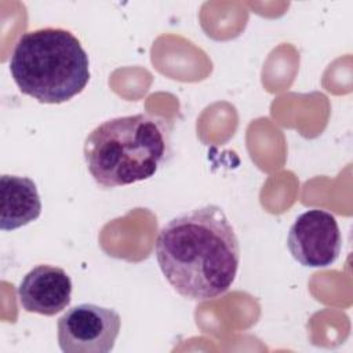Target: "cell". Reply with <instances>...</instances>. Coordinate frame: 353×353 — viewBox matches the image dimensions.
Instances as JSON below:
<instances>
[{
    "instance_id": "cell-1",
    "label": "cell",
    "mask_w": 353,
    "mask_h": 353,
    "mask_svg": "<svg viewBox=\"0 0 353 353\" xmlns=\"http://www.w3.org/2000/svg\"><path fill=\"white\" fill-rule=\"evenodd\" d=\"M154 254L171 287L199 302L223 295L234 283L240 265L234 228L214 204L170 219L157 234Z\"/></svg>"
},
{
    "instance_id": "cell-2",
    "label": "cell",
    "mask_w": 353,
    "mask_h": 353,
    "mask_svg": "<svg viewBox=\"0 0 353 353\" xmlns=\"http://www.w3.org/2000/svg\"><path fill=\"white\" fill-rule=\"evenodd\" d=\"M170 150L164 120L138 113L109 119L85 138L88 172L102 188L125 186L152 178Z\"/></svg>"
},
{
    "instance_id": "cell-3",
    "label": "cell",
    "mask_w": 353,
    "mask_h": 353,
    "mask_svg": "<svg viewBox=\"0 0 353 353\" xmlns=\"http://www.w3.org/2000/svg\"><path fill=\"white\" fill-rule=\"evenodd\" d=\"M8 66L19 91L41 103L72 99L91 77L90 59L81 43L61 28H41L21 34Z\"/></svg>"
},
{
    "instance_id": "cell-4",
    "label": "cell",
    "mask_w": 353,
    "mask_h": 353,
    "mask_svg": "<svg viewBox=\"0 0 353 353\" xmlns=\"http://www.w3.org/2000/svg\"><path fill=\"white\" fill-rule=\"evenodd\" d=\"M58 345L63 353H109L120 332V314L110 307L80 303L58 320Z\"/></svg>"
},
{
    "instance_id": "cell-5",
    "label": "cell",
    "mask_w": 353,
    "mask_h": 353,
    "mask_svg": "<svg viewBox=\"0 0 353 353\" xmlns=\"http://www.w3.org/2000/svg\"><path fill=\"white\" fill-rule=\"evenodd\" d=\"M287 247L302 266H331L338 259L342 247L336 218L324 210L305 211L290 228Z\"/></svg>"
},
{
    "instance_id": "cell-6",
    "label": "cell",
    "mask_w": 353,
    "mask_h": 353,
    "mask_svg": "<svg viewBox=\"0 0 353 353\" xmlns=\"http://www.w3.org/2000/svg\"><path fill=\"white\" fill-rule=\"evenodd\" d=\"M17 294L23 310L54 316L69 306L72 280L62 268L37 265L22 279Z\"/></svg>"
},
{
    "instance_id": "cell-7",
    "label": "cell",
    "mask_w": 353,
    "mask_h": 353,
    "mask_svg": "<svg viewBox=\"0 0 353 353\" xmlns=\"http://www.w3.org/2000/svg\"><path fill=\"white\" fill-rule=\"evenodd\" d=\"M1 230H15L41 214V200L33 179L18 175H1Z\"/></svg>"
}]
</instances>
